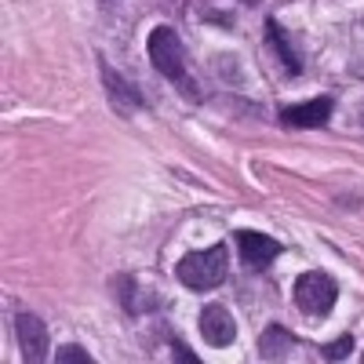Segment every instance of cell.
I'll use <instances>...</instances> for the list:
<instances>
[{"mask_svg": "<svg viewBox=\"0 0 364 364\" xmlns=\"http://www.w3.org/2000/svg\"><path fill=\"white\" fill-rule=\"evenodd\" d=\"M226 269H230L226 245H211L204 252L182 255L178 266H175V277H178V284H186L193 291H211V288H219L226 281Z\"/></svg>", "mask_w": 364, "mask_h": 364, "instance_id": "1", "label": "cell"}, {"mask_svg": "<svg viewBox=\"0 0 364 364\" xmlns=\"http://www.w3.org/2000/svg\"><path fill=\"white\" fill-rule=\"evenodd\" d=\"M146 51H149V63H154V70L161 77H168V80L186 77V48H182V41L171 26H157L146 41Z\"/></svg>", "mask_w": 364, "mask_h": 364, "instance_id": "2", "label": "cell"}, {"mask_svg": "<svg viewBox=\"0 0 364 364\" xmlns=\"http://www.w3.org/2000/svg\"><path fill=\"white\" fill-rule=\"evenodd\" d=\"M336 299H339L336 281H331L328 273H321V269H310V273H302V277L295 281V306L306 317H328L331 306H336Z\"/></svg>", "mask_w": 364, "mask_h": 364, "instance_id": "3", "label": "cell"}, {"mask_svg": "<svg viewBox=\"0 0 364 364\" xmlns=\"http://www.w3.org/2000/svg\"><path fill=\"white\" fill-rule=\"evenodd\" d=\"M15 336H18V350L26 364H37L48 357V328L41 317L33 314H18L15 317Z\"/></svg>", "mask_w": 364, "mask_h": 364, "instance_id": "4", "label": "cell"}, {"mask_svg": "<svg viewBox=\"0 0 364 364\" xmlns=\"http://www.w3.org/2000/svg\"><path fill=\"white\" fill-rule=\"evenodd\" d=\"M200 336L211 346H230L237 339V321L223 302H208V306L200 310Z\"/></svg>", "mask_w": 364, "mask_h": 364, "instance_id": "5", "label": "cell"}, {"mask_svg": "<svg viewBox=\"0 0 364 364\" xmlns=\"http://www.w3.org/2000/svg\"><path fill=\"white\" fill-rule=\"evenodd\" d=\"M237 248H240V259H245V266L252 269H266L273 259L281 255V245L273 237L259 233V230H240L237 233Z\"/></svg>", "mask_w": 364, "mask_h": 364, "instance_id": "6", "label": "cell"}, {"mask_svg": "<svg viewBox=\"0 0 364 364\" xmlns=\"http://www.w3.org/2000/svg\"><path fill=\"white\" fill-rule=\"evenodd\" d=\"M331 113H336V102H331L328 95H321V99H310V102L288 106L281 113V120H284L288 128H324Z\"/></svg>", "mask_w": 364, "mask_h": 364, "instance_id": "7", "label": "cell"}, {"mask_svg": "<svg viewBox=\"0 0 364 364\" xmlns=\"http://www.w3.org/2000/svg\"><path fill=\"white\" fill-rule=\"evenodd\" d=\"M99 73H102V84H106V91H109V99H113V106H117V109L132 113V109H142V106H146L142 91H139L135 84H128V80L120 77L109 63H102V58H99Z\"/></svg>", "mask_w": 364, "mask_h": 364, "instance_id": "8", "label": "cell"}, {"mask_svg": "<svg viewBox=\"0 0 364 364\" xmlns=\"http://www.w3.org/2000/svg\"><path fill=\"white\" fill-rule=\"evenodd\" d=\"M291 331L288 328H281V324H269L266 331H262V339H259V357L262 360H284L288 357V350H291Z\"/></svg>", "mask_w": 364, "mask_h": 364, "instance_id": "9", "label": "cell"}, {"mask_svg": "<svg viewBox=\"0 0 364 364\" xmlns=\"http://www.w3.org/2000/svg\"><path fill=\"white\" fill-rule=\"evenodd\" d=\"M266 29H269V44L277 48V55H281V63H284V70L295 77V73H302V63H299V51L291 48V41H288V29L277 22V18H269L266 22Z\"/></svg>", "mask_w": 364, "mask_h": 364, "instance_id": "10", "label": "cell"}, {"mask_svg": "<svg viewBox=\"0 0 364 364\" xmlns=\"http://www.w3.org/2000/svg\"><path fill=\"white\" fill-rule=\"evenodd\" d=\"M117 284H120V306H124L128 314H139V310H142V302H139V288H135V281H132V277H120Z\"/></svg>", "mask_w": 364, "mask_h": 364, "instance_id": "11", "label": "cell"}, {"mask_svg": "<svg viewBox=\"0 0 364 364\" xmlns=\"http://www.w3.org/2000/svg\"><path fill=\"white\" fill-rule=\"evenodd\" d=\"M350 353H353V336H343V339H336V343L321 346V357H324V360H346Z\"/></svg>", "mask_w": 364, "mask_h": 364, "instance_id": "12", "label": "cell"}, {"mask_svg": "<svg viewBox=\"0 0 364 364\" xmlns=\"http://www.w3.org/2000/svg\"><path fill=\"white\" fill-rule=\"evenodd\" d=\"M55 360L58 364H91V353L80 350V346H63V350L55 353Z\"/></svg>", "mask_w": 364, "mask_h": 364, "instance_id": "13", "label": "cell"}, {"mask_svg": "<svg viewBox=\"0 0 364 364\" xmlns=\"http://www.w3.org/2000/svg\"><path fill=\"white\" fill-rule=\"evenodd\" d=\"M175 360H190V364H197V353H186L182 346H175Z\"/></svg>", "mask_w": 364, "mask_h": 364, "instance_id": "14", "label": "cell"}, {"mask_svg": "<svg viewBox=\"0 0 364 364\" xmlns=\"http://www.w3.org/2000/svg\"><path fill=\"white\" fill-rule=\"evenodd\" d=\"M360 26H364V18H360Z\"/></svg>", "mask_w": 364, "mask_h": 364, "instance_id": "15", "label": "cell"}, {"mask_svg": "<svg viewBox=\"0 0 364 364\" xmlns=\"http://www.w3.org/2000/svg\"><path fill=\"white\" fill-rule=\"evenodd\" d=\"M109 4H113V0H109Z\"/></svg>", "mask_w": 364, "mask_h": 364, "instance_id": "16", "label": "cell"}]
</instances>
